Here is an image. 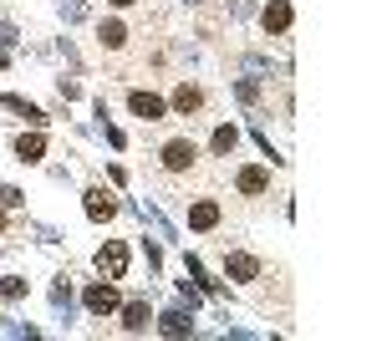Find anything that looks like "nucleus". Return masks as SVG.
Here are the masks:
<instances>
[{
  "instance_id": "obj_1",
  "label": "nucleus",
  "mask_w": 382,
  "mask_h": 341,
  "mask_svg": "<svg viewBox=\"0 0 382 341\" xmlns=\"http://www.w3.org/2000/svg\"><path fill=\"white\" fill-rule=\"evenodd\" d=\"M128 107H133V117H143V123H158V117H163V97H153V92H133Z\"/></svg>"
},
{
  "instance_id": "obj_2",
  "label": "nucleus",
  "mask_w": 382,
  "mask_h": 341,
  "mask_svg": "<svg viewBox=\"0 0 382 341\" xmlns=\"http://www.w3.org/2000/svg\"><path fill=\"white\" fill-rule=\"evenodd\" d=\"M189 163H194V143H189V138H174V143L163 148V168H174V174H183Z\"/></svg>"
},
{
  "instance_id": "obj_3",
  "label": "nucleus",
  "mask_w": 382,
  "mask_h": 341,
  "mask_svg": "<svg viewBox=\"0 0 382 341\" xmlns=\"http://www.w3.org/2000/svg\"><path fill=\"white\" fill-rule=\"evenodd\" d=\"M97 270H102V275H112V280H117V275L128 270V250H123V245L112 240L108 250H97Z\"/></svg>"
},
{
  "instance_id": "obj_4",
  "label": "nucleus",
  "mask_w": 382,
  "mask_h": 341,
  "mask_svg": "<svg viewBox=\"0 0 382 341\" xmlns=\"http://www.w3.org/2000/svg\"><path fill=\"white\" fill-rule=\"evenodd\" d=\"M87 311H92V316L117 311V291H112V285H92V291H87Z\"/></svg>"
},
{
  "instance_id": "obj_5",
  "label": "nucleus",
  "mask_w": 382,
  "mask_h": 341,
  "mask_svg": "<svg viewBox=\"0 0 382 341\" xmlns=\"http://www.w3.org/2000/svg\"><path fill=\"white\" fill-rule=\"evenodd\" d=\"M189 225H194V229H214V225H219V204L199 199V204L189 209Z\"/></svg>"
},
{
  "instance_id": "obj_6",
  "label": "nucleus",
  "mask_w": 382,
  "mask_h": 341,
  "mask_svg": "<svg viewBox=\"0 0 382 341\" xmlns=\"http://www.w3.org/2000/svg\"><path fill=\"white\" fill-rule=\"evenodd\" d=\"M148 321H153L148 316V300H128V306H123V326H128V331H143Z\"/></svg>"
},
{
  "instance_id": "obj_7",
  "label": "nucleus",
  "mask_w": 382,
  "mask_h": 341,
  "mask_svg": "<svg viewBox=\"0 0 382 341\" xmlns=\"http://www.w3.org/2000/svg\"><path fill=\"white\" fill-rule=\"evenodd\" d=\"M112 209H117V204H112L108 189H92V194H87V214H92V219H112Z\"/></svg>"
},
{
  "instance_id": "obj_8",
  "label": "nucleus",
  "mask_w": 382,
  "mask_h": 341,
  "mask_svg": "<svg viewBox=\"0 0 382 341\" xmlns=\"http://www.w3.org/2000/svg\"><path fill=\"white\" fill-rule=\"evenodd\" d=\"M225 270L234 275V280H255V275H260L255 255H230V260H225Z\"/></svg>"
},
{
  "instance_id": "obj_9",
  "label": "nucleus",
  "mask_w": 382,
  "mask_h": 341,
  "mask_svg": "<svg viewBox=\"0 0 382 341\" xmlns=\"http://www.w3.org/2000/svg\"><path fill=\"white\" fill-rule=\"evenodd\" d=\"M285 25H291V6H285V0H270L265 6V31H285Z\"/></svg>"
},
{
  "instance_id": "obj_10",
  "label": "nucleus",
  "mask_w": 382,
  "mask_h": 341,
  "mask_svg": "<svg viewBox=\"0 0 382 341\" xmlns=\"http://www.w3.org/2000/svg\"><path fill=\"white\" fill-rule=\"evenodd\" d=\"M265 189H270L265 168H245V174H240V194H265Z\"/></svg>"
},
{
  "instance_id": "obj_11",
  "label": "nucleus",
  "mask_w": 382,
  "mask_h": 341,
  "mask_svg": "<svg viewBox=\"0 0 382 341\" xmlns=\"http://www.w3.org/2000/svg\"><path fill=\"white\" fill-rule=\"evenodd\" d=\"M6 107H10V112H21L31 127H41V123H46V112H41V107H31L26 97H6Z\"/></svg>"
},
{
  "instance_id": "obj_12",
  "label": "nucleus",
  "mask_w": 382,
  "mask_h": 341,
  "mask_svg": "<svg viewBox=\"0 0 382 341\" xmlns=\"http://www.w3.org/2000/svg\"><path fill=\"white\" fill-rule=\"evenodd\" d=\"M97 36H102V46H112V51H117V46L128 41V25H123V21H102V31H97Z\"/></svg>"
},
{
  "instance_id": "obj_13",
  "label": "nucleus",
  "mask_w": 382,
  "mask_h": 341,
  "mask_svg": "<svg viewBox=\"0 0 382 341\" xmlns=\"http://www.w3.org/2000/svg\"><path fill=\"white\" fill-rule=\"evenodd\" d=\"M199 102H204V97H199V92H194L189 82H183V87L174 92V107H179V112H199Z\"/></svg>"
},
{
  "instance_id": "obj_14",
  "label": "nucleus",
  "mask_w": 382,
  "mask_h": 341,
  "mask_svg": "<svg viewBox=\"0 0 382 341\" xmlns=\"http://www.w3.org/2000/svg\"><path fill=\"white\" fill-rule=\"evenodd\" d=\"M41 153H46V138H41V133L21 138V158H26V163H36V158H41Z\"/></svg>"
},
{
  "instance_id": "obj_15",
  "label": "nucleus",
  "mask_w": 382,
  "mask_h": 341,
  "mask_svg": "<svg viewBox=\"0 0 382 341\" xmlns=\"http://www.w3.org/2000/svg\"><path fill=\"white\" fill-rule=\"evenodd\" d=\"M158 331H163V336H189V321H183L179 311H168V316L158 321Z\"/></svg>"
},
{
  "instance_id": "obj_16",
  "label": "nucleus",
  "mask_w": 382,
  "mask_h": 341,
  "mask_svg": "<svg viewBox=\"0 0 382 341\" xmlns=\"http://www.w3.org/2000/svg\"><path fill=\"white\" fill-rule=\"evenodd\" d=\"M234 143H240V133H234V127H219L214 133V153H234Z\"/></svg>"
},
{
  "instance_id": "obj_17",
  "label": "nucleus",
  "mask_w": 382,
  "mask_h": 341,
  "mask_svg": "<svg viewBox=\"0 0 382 341\" xmlns=\"http://www.w3.org/2000/svg\"><path fill=\"white\" fill-rule=\"evenodd\" d=\"M0 296H6V300H21V296H26V280H6V285H0Z\"/></svg>"
},
{
  "instance_id": "obj_18",
  "label": "nucleus",
  "mask_w": 382,
  "mask_h": 341,
  "mask_svg": "<svg viewBox=\"0 0 382 341\" xmlns=\"http://www.w3.org/2000/svg\"><path fill=\"white\" fill-rule=\"evenodd\" d=\"M112 6H133V0H112Z\"/></svg>"
},
{
  "instance_id": "obj_19",
  "label": "nucleus",
  "mask_w": 382,
  "mask_h": 341,
  "mask_svg": "<svg viewBox=\"0 0 382 341\" xmlns=\"http://www.w3.org/2000/svg\"><path fill=\"white\" fill-rule=\"evenodd\" d=\"M0 225H6V219H0Z\"/></svg>"
}]
</instances>
